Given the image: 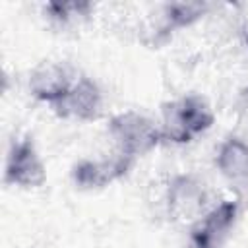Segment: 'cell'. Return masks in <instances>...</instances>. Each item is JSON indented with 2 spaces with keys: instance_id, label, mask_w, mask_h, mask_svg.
<instances>
[{
  "instance_id": "6da1fadb",
  "label": "cell",
  "mask_w": 248,
  "mask_h": 248,
  "mask_svg": "<svg viewBox=\"0 0 248 248\" xmlns=\"http://www.w3.org/2000/svg\"><path fill=\"white\" fill-rule=\"evenodd\" d=\"M165 120L170 140L188 141L194 134L209 128L213 116L200 97H186L165 110Z\"/></svg>"
},
{
  "instance_id": "7a4b0ae2",
  "label": "cell",
  "mask_w": 248,
  "mask_h": 248,
  "mask_svg": "<svg viewBox=\"0 0 248 248\" xmlns=\"http://www.w3.org/2000/svg\"><path fill=\"white\" fill-rule=\"evenodd\" d=\"M110 130L122 147V155L128 157L151 149L159 140V132L151 126V122L134 112L116 116L110 124Z\"/></svg>"
},
{
  "instance_id": "3957f363",
  "label": "cell",
  "mask_w": 248,
  "mask_h": 248,
  "mask_svg": "<svg viewBox=\"0 0 248 248\" xmlns=\"http://www.w3.org/2000/svg\"><path fill=\"white\" fill-rule=\"evenodd\" d=\"M6 178L10 182H17L21 186H39L45 180V169L39 161V157L33 151V145L29 141L17 143L8 159Z\"/></svg>"
},
{
  "instance_id": "277c9868",
  "label": "cell",
  "mask_w": 248,
  "mask_h": 248,
  "mask_svg": "<svg viewBox=\"0 0 248 248\" xmlns=\"http://www.w3.org/2000/svg\"><path fill=\"white\" fill-rule=\"evenodd\" d=\"M234 213H236V205L232 202H225L217 209H213L203 219V223L194 231L196 248H217L221 244V238L232 225Z\"/></svg>"
},
{
  "instance_id": "5b68a950",
  "label": "cell",
  "mask_w": 248,
  "mask_h": 248,
  "mask_svg": "<svg viewBox=\"0 0 248 248\" xmlns=\"http://www.w3.org/2000/svg\"><path fill=\"white\" fill-rule=\"evenodd\" d=\"M128 163H130V157L128 155H122L118 159H114L110 165L108 163H103V165H97V163H83L76 169V180L79 184H93V186H103L105 182L112 180L114 176L122 174L126 169H128Z\"/></svg>"
},
{
  "instance_id": "8992f818",
  "label": "cell",
  "mask_w": 248,
  "mask_h": 248,
  "mask_svg": "<svg viewBox=\"0 0 248 248\" xmlns=\"http://www.w3.org/2000/svg\"><path fill=\"white\" fill-rule=\"evenodd\" d=\"M31 87L41 99H62L68 93V79L58 66H45L31 78Z\"/></svg>"
},
{
  "instance_id": "52a82bcc",
  "label": "cell",
  "mask_w": 248,
  "mask_h": 248,
  "mask_svg": "<svg viewBox=\"0 0 248 248\" xmlns=\"http://www.w3.org/2000/svg\"><path fill=\"white\" fill-rule=\"evenodd\" d=\"M97 105H99L97 89L87 79H81L76 89L68 91L62 97V107L66 108V112H72V114H78L83 118L93 116L97 110Z\"/></svg>"
},
{
  "instance_id": "ba28073f",
  "label": "cell",
  "mask_w": 248,
  "mask_h": 248,
  "mask_svg": "<svg viewBox=\"0 0 248 248\" xmlns=\"http://www.w3.org/2000/svg\"><path fill=\"white\" fill-rule=\"evenodd\" d=\"M219 163L229 174L246 172V169H248V149L238 141H231L223 149Z\"/></svg>"
}]
</instances>
